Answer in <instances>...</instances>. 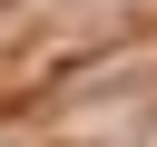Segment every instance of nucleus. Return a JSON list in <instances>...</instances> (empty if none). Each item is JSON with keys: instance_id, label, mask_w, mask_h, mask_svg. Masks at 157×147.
Instances as JSON below:
<instances>
[{"instance_id": "1", "label": "nucleus", "mask_w": 157, "mask_h": 147, "mask_svg": "<svg viewBox=\"0 0 157 147\" xmlns=\"http://www.w3.org/2000/svg\"><path fill=\"white\" fill-rule=\"evenodd\" d=\"M137 147H157V127H147V137H137Z\"/></svg>"}, {"instance_id": "2", "label": "nucleus", "mask_w": 157, "mask_h": 147, "mask_svg": "<svg viewBox=\"0 0 157 147\" xmlns=\"http://www.w3.org/2000/svg\"><path fill=\"white\" fill-rule=\"evenodd\" d=\"M118 147H128V137H118Z\"/></svg>"}]
</instances>
